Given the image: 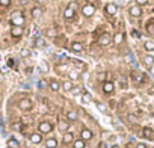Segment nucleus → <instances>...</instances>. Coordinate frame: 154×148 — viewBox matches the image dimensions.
<instances>
[{
  "mask_svg": "<svg viewBox=\"0 0 154 148\" xmlns=\"http://www.w3.org/2000/svg\"><path fill=\"white\" fill-rule=\"evenodd\" d=\"M134 2H136L137 6H145V5L148 3V0H134Z\"/></svg>",
  "mask_w": 154,
  "mask_h": 148,
  "instance_id": "obj_36",
  "label": "nucleus"
},
{
  "mask_svg": "<svg viewBox=\"0 0 154 148\" xmlns=\"http://www.w3.org/2000/svg\"><path fill=\"white\" fill-rule=\"evenodd\" d=\"M85 146H86V142L82 139H75L72 142V148H85Z\"/></svg>",
  "mask_w": 154,
  "mask_h": 148,
  "instance_id": "obj_22",
  "label": "nucleus"
},
{
  "mask_svg": "<svg viewBox=\"0 0 154 148\" xmlns=\"http://www.w3.org/2000/svg\"><path fill=\"white\" fill-rule=\"evenodd\" d=\"M74 140H75V139H74V134H72L71 131L63 133V136H62V142H63V143H66V145H68V143H72Z\"/></svg>",
  "mask_w": 154,
  "mask_h": 148,
  "instance_id": "obj_12",
  "label": "nucleus"
},
{
  "mask_svg": "<svg viewBox=\"0 0 154 148\" xmlns=\"http://www.w3.org/2000/svg\"><path fill=\"white\" fill-rule=\"evenodd\" d=\"M11 24L14 27H23L24 26V17L21 12H14L11 15Z\"/></svg>",
  "mask_w": 154,
  "mask_h": 148,
  "instance_id": "obj_1",
  "label": "nucleus"
},
{
  "mask_svg": "<svg viewBox=\"0 0 154 148\" xmlns=\"http://www.w3.org/2000/svg\"><path fill=\"white\" fill-rule=\"evenodd\" d=\"M134 148H148V146H146L145 143H142V142H140V143H136V146H134Z\"/></svg>",
  "mask_w": 154,
  "mask_h": 148,
  "instance_id": "obj_40",
  "label": "nucleus"
},
{
  "mask_svg": "<svg viewBox=\"0 0 154 148\" xmlns=\"http://www.w3.org/2000/svg\"><path fill=\"white\" fill-rule=\"evenodd\" d=\"M124 38H125V36H124L122 32H116V33L112 36V42L116 44V45H118V44H122V42H124Z\"/></svg>",
  "mask_w": 154,
  "mask_h": 148,
  "instance_id": "obj_11",
  "label": "nucleus"
},
{
  "mask_svg": "<svg viewBox=\"0 0 154 148\" xmlns=\"http://www.w3.org/2000/svg\"><path fill=\"white\" fill-rule=\"evenodd\" d=\"M71 48H72V51H75V53H82V51H83V44L79 42V41H72V42H71Z\"/></svg>",
  "mask_w": 154,
  "mask_h": 148,
  "instance_id": "obj_15",
  "label": "nucleus"
},
{
  "mask_svg": "<svg viewBox=\"0 0 154 148\" xmlns=\"http://www.w3.org/2000/svg\"><path fill=\"white\" fill-rule=\"evenodd\" d=\"M128 14H130L131 17H140V15H142V8H140V6H137V5H134V6H130V9H128Z\"/></svg>",
  "mask_w": 154,
  "mask_h": 148,
  "instance_id": "obj_10",
  "label": "nucleus"
},
{
  "mask_svg": "<svg viewBox=\"0 0 154 148\" xmlns=\"http://www.w3.org/2000/svg\"><path fill=\"white\" fill-rule=\"evenodd\" d=\"M97 77H98V80H100V82H103V83H104V82H106V72H100Z\"/></svg>",
  "mask_w": 154,
  "mask_h": 148,
  "instance_id": "obj_34",
  "label": "nucleus"
},
{
  "mask_svg": "<svg viewBox=\"0 0 154 148\" xmlns=\"http://www.w3.org/2000/svg\"><path fill=\"white\" fill-rule=\"evenodd\" d=\"M68 6H69V8H72V9H74V11H75V9H77V5H75V3H69V5H68Z\"/></svg>",
  "mask_w": 154,
  "mask_h": 148,
  "instance_id": "obj_42",
  "label": "nucleus"
},
{
  "mask_svg": "<svg viewBox=\"0 0 154 148\" xmlns=\"http://www.w3.org/2000/svg\"><path fill=\"white\" fill-rule=\"evenodd\" d=\"M48 86H50V89H51L53 92H57V91L60 89V82H59L57 79H51L50 83H48Z\"/></svg>",
  "mask_w": 154,
  "mask_h": 148,
  "instance_id": "obj_14",
  "label": "nucleus"
},
{
  "mask_svg": "<svg viewBox=\"0 0 154 148\" xmlns=\"http://www.w3.org/2000/svg\"><path fill=\"white\" fill-rule=\"evenodd\" d=\"M151 72H152V74H154V66H151Z\"/></svg>",
  "mask_w": 154,
  "mask_h": 148,
  "instance_id": "obj_44",
  "label": "nucleus"
},
{
  "mask_svg": "<svg viewBox=\"0 0 154 148\" xmlns=\"http://www.w3.org/2000/svg\"><path fill=\"white\" fill-rule=\"evenodd\" d=\"M92 137H94L92 130H89V128H82V130H80V139H82V140L88 142V140H91Z\"/></svg>",
  "mask_w": 154,
  "mask_h": 148,
  "instance_id": "obj_5",
  "label": "nucleus"
},
{
  "mask_svg": "<svg viewBox=\"0 0 154 148\" xmlns=\"http://www.w3.org/2000/svg\"><path fill=\"white\" fill-rule=\"evenodd\" d=\"M57 127H59V130H60V131L66 133V131H68V128H69V122H68L66 119H60V121L57 122Z\"/></svg>",
  "mask_w": 154,
  "mask_h": 148,
  "instance_id": "obj_16",
  "label": "nucleus"
},
{
  "mask_svg": "<svg viewBox=\"0 0 154 148\" xmlns=\"http://www.w3.org/2000/svg\"><path fill=\"white\" fill-rule=\"evenodd\" d=\"M44 44H45V41L42 38H36V41H35V45L36 47H44Z\"/></svg>",
  "mask_w": 154,
  "mask_h": 148,
  "instance_id": "obj_32",
  "label": "nucleus"
},
{
  "mask_svg": "<svg viewBox=\"0 0 154 148\" xmlns=\"http://www.w3.org/2000/svg\"><path fill=\"white\" fill-rule=\"evenodd\" d=\"M42 15V9L39 8V6H33V9H32V17L33 18H39Z\"/></svg>",
  "mask_w": 154,
  "mask_h": 148,
  "instance_id": "obj_23",
  "label": "nucleus"
},
{
  "mask_svg": "<svg viewBox=\"0 0 154 148\" xmlns=\"http://www.w3.org/2000/svg\"><path fill=\"white\" fill-rule=\"evenodd\" d=\"M143 48L146 51H154V41H145L143 42Z\"/></svg>",
  "mask_w": 154,
  "mask_h": 148,
  "instance_id": "obj_25",
  "label": "nucleus"
},
{
  "mask_svg": "<svg viewBox=\"0 0 154 148\" xmlns=\"http://www.w3.org/2000/svg\"><path fill=\"white\" fill-rule=\"evenodd\" d=\"M11 35H12L14 38H20V36L23 35V27H14V26H12V29H11Z\"/></svg>",
  "mask_w": 154,
  "mask_h": 148,
  "instance_id": "obj_20",
  "label": "nucleus"
},
{
  "mask_svg": "<svg viewBox=\"0 0 154 148\" xmlns=\"http://www.w3.org/2000/svg\"><path fill=\"white\" fill-rule=\"evenodd\" d=\"M110 148H119V146H118V145H112Z\"/></svg>",
  "mask_w": 154,
  "mask_h": 148,
  "instance_id": "obj_43",
  "label": "nucleus"
},
{
  "mask_svg": "<svg viewBox=\"0 0 154 148\" xmlns=\"http://www.w3.org/2000/svg\"><path fill=\"white\" fill-rule=\"evenodd\" d=\"M124 60H125V62H133V56H131V53H125V54H124Z\"/></svg>",
  "mask_w": 154,
  "mask_h": 148,
  "instance_id": "obj_33",
  "label": "nucleus"
},
{
  "mask_svg": "<svg viewBox=\"0 0 154 148\" xmlns=\"http://www.w3.org/2000/svg\"><path fill=\"white\" fill-rule=\"evenodd\" d=\"M152 134H154V131H152L149 127H145V128L142 130V136H145V137H152Z\"/></svg>",
  "mask_w": 154,
  "mask_h": 148,
  "instance_id": "obj_26",
  "label": "nucleus"
},
{
  "mask_svg": "<svg viewBox=\"0 0 154 148\" xmlns=\"http://www.w3.org/2000/svg\"><path fill=\"white\" fill-rule=\"evenodd\" d=\"M133 80H134L136 83H139V82L143 80V76H142L140 72H134V74H133Z\"/></svg>",
  "mask_w": 154,
  "mask_h": 148,
  "instance_id": "obj_29",
  "label": "nucleus"
},
{
  "mask_svg": "<svg viewBox=\"0 0 154 148\" xmlns=\"http://www.w3.org/2000/svg\"><path fill=\"white\" fill-rule=\"evenodd\" d=\"M113 91H115V83L110 82V80H106L103 83V92L104 94H112Z\"/></svg>",
  "mask_w": 154,
  "mask_h": 148,
  "instance_id": "obj_7",
  "label": "nucleus"
},
{
  "mask_svg": "<svg viewBox=\"0 0 154 148\" xmlns=\"http://www.w3.org/2000/svg\"><path fill=\"white\" fill-rule=\"evenodd\" d=\"M66 69H68V68H66V65H59V71H60V72H65Z\"/></svg>",
  "mask_w": 154,
  "mask_h": 148,
  "instance_id": "obj_39",
  "label": "nucleus"
},
{
  "mask_svg": "<svg viewBox=\"0 0 154 148\" xmlns=\"http://www.w3.org/2000/svg\"><path fill=\"white\" fill-rule=\"evenodd\" d=\"M51 130H53V124L48 122V121H41L38 124V133H41V134H47Z\"/></svg>",
  "mask_w": 154,
  "mask_h": 148,
  "instance_id": "obj_2",
  "label": "nucleus"
},
{
  "mask_svg": "<svg viewBox=\"0 0 154 148\" xmlns=\"http://www.w3.org/2000/svg\"><path fill=\"white\" fill-rule=\"evenodd\" d=\"M47 36H50V38H54V36H57V29H54V27L48 29V32H47Z\"/></svg>",
  "mask_w": 154,
  "mask_h": 148,
  "instance_id": "obj_30",
  "label": "nucleus"
},
{
  "mask_svg": "<svg viewBox=\"0 0 154 148\" xmlns=\"http://www.w3.org/2000/svg\"><path fill=\"white\" fill-rule=\"evenodd\" d=\"M82 14H83L85 17H92V15L95 14V6H94V5H91V3H88V5L82 6Z\"/></svg>",
  "mask_w": 154,
  "mask_h": 148,
  "instance_id": "obj_4",
  "label": "nucleus"
},
{
  "mask_svg": "<svg viewBox=\"0 0 154 148\" xmlns=\"http://www.w3.org/2000/svg\"><path fill=\"white\" fill-rule=\"evenodd\" d=\"M39 69H41V71H42V72H47V71H48V65H47V63H44V62H42V63H41V65H39Z\"/></svg>",
  "mask_w": 154,
  "mask_h": 148,
  "instance_id": "obj_35",
  "label": "nucleus"
},
{
  "mask_svg": "<svg viewBox=\"0 0 154 148\" xmlns=\"http://www.w3.org/2000/svg\"><path fill=\"white\" fill-rule=\"evenodd\" d=\"M77 119H79V115H77L75 110H68L66 112V121L68 122H75Z\"/></svg>",
  "mask_w": 154,
  "mask_h": 148,
  "instance_id": "obj_13",
  "label": "nucleus"
},
{
  "mask_svg": "<svg viewBox=\"0 0 154 148\" xmlns=\"http://www.w3.org/2000/svg\"><path fill=\"white\" fill-rule=\"evenodd\" d=\"M9 3H11V0H0V5L2 6H9Z\"/></svg>",
  "mask_w": 154,
  "mask_h": 148,
  "instance_id": "obj_38",
  "label": "nucleus"
},
{
  "mask_svg": "<svg viewBox=\"0 0 154 148\" xmlns=\"http://www.w3.org/2000/svg\"><path fill=\"white\" fill-rule=\"evenodd\" d=\"M95 104H97V109H98L100 112H103V113H106V112H107V107H106V104H104V103H101V101H97Z\"/></svg>",
  "mask_w": 154,
  "mask_h": 148,
  "instance_id": "obj_28",
  "label": "nucleus"
},
{
  "mask_svg": "<svg viewBox=\"0 0 154 148\" xmlns=\"http://www.w3.org/2000/svg\"><path fill=\"white\" fill-rule=\"evenodd\" d=\"M143 62H145V65H148V66H154V56H152V54H145V56H143Z\"/></svg>",
  "mask_w": 154,
  "mask_h": 148,
  "instance_id": "obj_21",
  "label": "nucleus"
},
{
  "mask_svg": "<svg viewBox=\"0 0 154 148\" xmlns=\"http://www.w3.org/2000/svg\"><path fill=\"white\" fill-rule=\"evenodd\" d=\"M32 106H33V103H32L30 98H21V100L18 101V109H20V110L27 112V110L32 109Z\"/></svg>",
  "mask_w": 154,
  "mask_h": 148,
  "instance_id": "obj_3",
  "label": "nucleus"
},
{
  "mask_svg": "<svg viewBox=\"0 0 154 148\" xmlns=\"http://www.w3.org/2000/svg\"><path fill=\"white\" fill-rule=\"evenodd\" d=\"M104 12L109 14V15H115V14L118 12V6H116L115 3H107V5L104 6Z\"/></svg>",
  "mask_w": 154,
  "mask_h": 148,
  "instance_id": "obj_8",
  "label": "nucleus"
},
{
  "mask_svg": "<svg viewBox=\"0 0 154 148\" xmlns=\"http://www.w3.org/2000/svg\"><path fill=\"white\" fill-rule=\"evenodd\" d=\"M72 88H74V85H72V82H71L69 79H66V80H63V82L60 83V89L65 91V92H71Z\"/></svg>",
  "mask_w": 154,
  "mask_h": 148,
  "instance_id": "obj_9",
  "label": "nucleus"
},
{
  "mask_svg": "<svg viewBox=\"0 0 154 148\" xmlns=\"http://www.w3.org/2000/svg\"><path fill=\"white\" fill-rule=\"evenodd\" d=\"M0 121H2V113H0Z\"/></svg>",
  "mask_w": 154,
  "mask_h": 148,
  "instance_id": "obj_45",
  "label": "nucleus"
},
{
  "mask_svg": "<svg viewBox=\"0 0 154 148\" xmlns=\"http://www.w3.org/2000/svg\"><path fill=\"white\" fill-rule=\"evenodd\" d=\"M82 91H83V89H82L80 86H74V88H72V91H71V94H72V95H80V94H82Z\"/></svg>",
  "mask_w": 154,
  "mask_h": 148,
  "instance_id": "obj_31",
  "label": "nucleus"
},
{
  "mask_svg": "<svg viewBox=\"0 0 154 148\" xmlns=\"http://www.w3.org/2000/svg\"><path fill=\"white\" fill-rule=\"evenodd\" d=\"M74 14H75V11H74L72 8H69V6H66V9L63 11V18H66V20H69V18H72V17H74Z\"/></svg>",
  "mask_w": 154,
  "mask_h": 148,
  "instance_id": "obj_19",
  "label": "nucleus"
},
{
  "mask_svg": "<svg viewBox=\"0 0 154 148\" xmlns=\"http://www.w3.org/2000/svg\"><path fill=\"white\" fill-rule=\"evenodd\" d=\"M45 148H57V139L56 137L45 139Z\"/></svg>",
  "mask_w": 154,
  "mask_h": 148,
  "instance_id": "obj_18",
  "label": "nucleus"
},
{
  "mask_svg": "<svg viewBox=\"0 0 154 148\" xmlns=\"http://www.w3.org/2000/svg\"><path fill=\"white\" fill-rule=\"evenodd\" d=\"M21 127H23L21 122H14V124H12V128H14V130H21Z\"/></svg>",
  "mask_w": 154,
  "mask_h": 148,
  "instance_id": "obj_37",
  "label": "nucleus"
},
{
  "mask_svg": "<svg viewBox=\"0 0 154 148\" xmlns=\"http://www.w3.org/2000/svg\"><path fill=\"white\" fill-rule=\"evenodd\" d=\"M98 44L103 45V47H107L109 44H112V36L109 33H103L100 38H98Z\"/></svg>",
  "mask_w": 154,
  "mask_h": 148,
  "instance_id": "obj_6",
  "label": "nucleus"
},
{
  "mask_svg": "<svg viewBox=\"0 0 154 148\" xmlns=\"http://www.w3.org/2000/svg\"><path fill=\"white\" fill-rule=\"evenodd\" d=\"M8 146H9V148H18L20 143H18V140H17L15 137H9V139H8Z\"/></svg>",
  "mask_w": 154,
  "mask_h": 148,
  "instance_id": "obj_24",
  "label": "nucleus"
},
{
  "mask_svg": "<svg viewBox=\"0 0 154 148\" xmlns=\"http://www.w3.org/2000/svg\"><path fill=\"white\" fill-rule=\"evenodd\" d=\"M29 139H30L32 143H36V145H38V143L42 142V134H41V133H32Z\"/></svg>",
  "mask_w": 154,
  "mask_h": 148,
  "instance_id": "obj_17",
  "label": "nucleus"
},
{
  "mask_svg": "<svg viewBox=\"0 0 154 148\" xmlns=\"http://www.w3.org/2000/svg\"><path fill=\"white\" fill-rule=\"evenodd\" d=\"M83 100H85V101H91V95H89V94H85V95H83Z\"/></svg>",
  "mask_w": 154,
  "mask_h": 148,
  "instance_id": "obj_41",
  "label": "nucleus"
},
{
  "mask_svg": "<svg viewBox=\"0 0 154 148\" xmlns=\"http://www.w3.org/2000/svg\"><path fill=\"white\" fill-rule=\"evenodd\" d=\"M68 77H69V80L72 82V80H75L77 77H79V72L74 71V69H71V71H68Z\"/></svg>",
  "mask_w": 154,
  "mask_h": 148,
  "instance_id": "obj_27",
  "label": "nucleus"
}]
</instances>
